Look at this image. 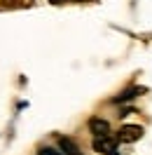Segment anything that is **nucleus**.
<instances>
[{
    "instance_id": "obj_1",
    "label": "nucleus",
    "mask_w": 152,
    "mask_h": 155,
    "mask_svg": "<svg viewBox=\"0 0 152 155\" xmlns=\"http://www.w3.org/2000/svg\"><path fill=\"white\" fill-rule=\"evenodd\" d=\"M94 150L103 155H117V139L112 136H94Z\"/></svg>"
},
{
    "instance_id": "obj_2",
    "label": "nucleus",
    "mask_w": 152,
    "mask_h": 155,
    "mask_svg": "<svg viewBox=\"0 0 152 155\" xmlns=\"http://www.w3.org/2000/svg\"><path fill=\"white\" fill-rule=\"evenodd\" d=\"M143 136V127L141 125H122L119 132H117V141L122 143H133Z\"/></svg>"
},
{
    "instance_id": "obj_3",
    "label": "nucleus",
    "mask_w": 152,
    "mask_h": 155,
    "mask_svg": "<svg viewBox=\"0 0 152 155\" xmlns=\"http://www.w3.org/2000/svg\"><path fill=\"white\" fill-rule=\"evenodd\" d=\"M89 132L94 136H108L110 134V125H108V120H103V117H91L89 120Z\"/></svg>"
},
{
    "instance_id": "obj_4",
    "label": "nucleus",
    "mask_w": 152,
    "mask_h": 155,
    "mask_svg": "<svg viewBox=\"0 0 152 155\" xmlns=\"http://www.w3.org/2000/svg\"><path fill=\"white\" fill-rule=\"evenodd\" d=\"M59 146H61V150L66 155H82L80 148H77V143L73 139H68V136H61V139H59Z\"/></svg>"
},
{
    "instance_id": "obj_5",
    "label": "nucleus",
    "mask_w": 152,
    "mask_h": 155,
    "mask_svg": "<svg viewBox=\"0 0 152 155\" xmlns=\"http://www.w3.org/2000/svg\"><path fill=\"white\" fill-rule=\"evenodd\" d=\"M143 89H129V92H124V94H119V97L115 99V101H126V99H133V94H141Z\"/></svg>"
},
{
    "instance_id": "obj_6",
    "label": "nucleus",
    "mask_w": 152,
    "mask_h": 155,
    "mask_svg": "<svg viewBox=\"0 0 152 155\" xmlns=\"http://www.w3.org/2000/svg\"><path fill=\"white\" fill-rule=\"evenodd\" d=\"M38 155H66L63 150H56V148H40Z\"/></svg>"
},
{
    "instance_id": "obj_7",
    "label": "nucleus",
    "mask_w": 152,
    "mask_h": 155,
    "mask_svg": "<svg viewBox=\"0 0 152 155\" xmlns=\"http://www.w3.org/2000/svg\"><path fill=\"white\" fill-rule=\"evenodd\" d=\"M52 2H63V0H52Z\"/></svg>"
}]
</instances>
